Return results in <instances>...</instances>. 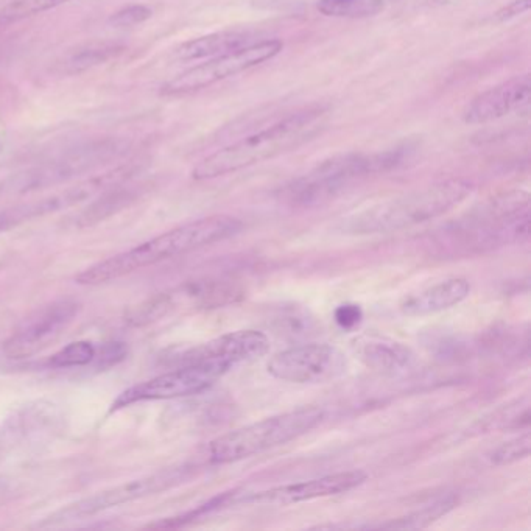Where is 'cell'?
I'll list each match as a JSON object with an SVG mask.
<instances>
[{
  "mask_svg": "<svg viewBox=\"0 0 531 531\" xmlns=\"http://www.w3.org/2000/svg\"><path fill=\"white\" fill-rule=\"evenodd\" d=\"M531 437L530 433H524L521 437L514 438V440L507 441V443L500 444L491 454H489V461L494 466H505L516 463V461L524 460L530 455Z\"/></svg>",
  "mask_w": 531,
  "mask_h": 531,
  "instance_id": "cell-27",
  "label": "cell"
},
{
  "mask_svg": "<svg viewBox=\"0 0 531 531\" xmlns=\"http://www.w3.org/2000/svg\"><path fill=\"white\" fill-rule=\"evenodd\" d=\"M95 348L89 342H75L64 346L49 359L52 368H74L89 365L95 359Z\"/></svg>",
  "mask_w": 531,
  "mask_h": 531,
  "instance_id": "cell-26",
  "label": "cell"
},
{
  "mask_svg": "<svg viewBox=\"0 0 531 531\" xmlns=\"http://www.w3.org/2000/svg\"><path fill=\"white\" fill-rule=\"evenodd\" d=\"M461 2H465V0H433V4L440 5V7H454Z\"/></svg>",
  "mask_w": 531,
  "mask_h": 531,
  "instance_id": "cell-32",
  "label": "cell"
},
{
  "mask_svg": "<svg viewBox=\"0 0 531 531\" xmlns=\"http://www.w3.org/2000/svg\"><path fill=\"white\" fill-rule=\"evenodd\" d=\"M352 343L359 359L377 373L398 376L415 366V352L393 338L363 335Z\"/></svg>",
  "mask_w": 531,
  "mask_h": 531,
  "instance_id": "cell-16",
  "label": "cell"
},
{
  "mask_svg": "<svg viewBox=\"0 0 531 531\" xmlns=\"http://www.w3.org/2000/svg\"><path fill=\"white\" fill-rule=\"evenodd\" d=\"M531 0H513L510 4L500 8L494 13V19L497 22H507L511 19L519 18L530 10Z\"/></svg>",
  "mask_w": 531,
  "mask_h": 531,
  "instance_id": "cell-31",
  "label": "cell"
},
{
  "mask_svg": "<svg viewBox=\"0 0 531 531\" xmlns=\"http://www.w3.org/2000/svg\"><path fill=\"white\" fill-rule=\"evenodd\" d=\"M229 371L231 370L228 366L214 360L186 363L178 370L159 374L122 391L111 405V412H117L120 408L130 407L138 402L166 401L203 393Z\"/></svg>",
  "mask_w": 531,
  "mask_h": 531,
  "instance_id": "cell-7",
  "label": "cell"
},
{
  "mask_svg": "<svg viewBox=\"0 0 531 531\" xmlns=\"http://www.w3.org/2000/svg\"><path fill=\"white\" fill-rule=\"evenodd\" d=\"M472 190L474 186L460 178L438 181L348 215L337 229L346 236L398 233L447 214L463 203Z\"/></svg>",
  "mask_w": 531,
  "mask_h": 531,
  "instance_id": "cell-3",
  "label": "cell"
},
{
  "mask_svg": "<svg viewBox=\"0 0 531 531\" xmlns=\"http://www.w3.org/2000/svg\"><path fill=\"white\" fill-rule=\"evenodd\" d=\"M328 113V106L310 105L276 117L273 122L257 127L239 141L201 159L192 170V178L215 180L284 155L315 138L324 127Z\"/></svg>",
  "mask_w": 531,
  "mask_h": 531,
  "instance_id": "cell-1",
  "label": "cell"
},
{
  "mask_svg": "<svg viewBox=\"0 0 531 531\" xmlns=\"http://www.w3.org/2000/svg\"><path fill=\"white\" fill-rule=\"evenodd\" d=\"M368 474L363 471L337 472V474L323 475L318 479L306 482L292 483V485L276 486L265 489L261 493L250 494L245 502L257 505H293L306 500L321 499V497L338 496L348 493L357 486L363 485Z\"/></svg>",
  "mask_w": 531,
  "mask_h": 531,
  "instance_id": "cell-14",
  "label": "cell"
},
{
  "mask_svg": "<svg viewBox=\"0 0 531 531\" xmlns=\"http://www.w3.org/2000/svg\"><path fill=\"white\" fill-rule=\"evenodd\" d=\"M80 304L74 299H60L30 315L4 343L8 359H25L55 342L77 317Z\"/></svg>",
  "mask_w": 531,
  "mask_h": 531,
  "instance_id": "cell-11",
  "label": "cell"
},
{
  "mask_svg": "<svg viewBox=\"0 0 531 531\" xmlns=\"http://www.w3.org/2000/svg\"><path fill=\"white\" fill-rule=\"evenodd\" d=\"M471 293V284L465 278H452L410 296L401 304V312L407 317H426L443 312L465 301Z\"/></svg>",
  "mask_w": 531,
  "mask_h": 531,
  "instance_id": "cell-17",
  "label": "cell"
},
{
  "mask_svg": "<svg viewBox=\"0 0 531 531\" xmlns=\"http://www.w3.org/2000/svg\"><path fill=\"white\" fill-rule=\"evenodd\" d=\"M141 194L142 186H119L116 184V186L108 187L99 200L94 201L89 208L81 212L80 217H78V225H94V223L116 214L120 209L127 208L128 204L133 203Z\"/></svg>",
  "mask_w": 531,
  "mask_h": 531,
  "instance_id": "cell-22",
  "label": "cell"
},
{
  "mask_svg": "<svg viewBox=\"0 0 531 531\" xmlns=\"http://www.w3.org/2000/svg\"><path fill=\"white\" fill-rule=\"evenodd\" d=\"M243 223L231 215H211L204 219L194 220L167 233L159 234L153 239L139 243L131 250L105 261L97 262L77 275L75 282L80 285H100L116 281L131 275L134 271L167 261L172 257L183 256L212 243L223 242L242 233Z\"/></svg>",
  "mask_w": 531,
  "mask_h": 531,
  "instance_id": "cell-2",
  "label": "cell"
},
{
  "mask_svg": "<svg viewBox=\"0 0 531 531\" xmlns=\"http://www.w3.org/2000/svg\"><path fill=\"white\" fill-rule=\"evenodd\" d=\"M71 206H74V198H72L69 190L64 189L57 194L49 195V197L4 209V211H0V234L7 233L22 223L53 214V212L63 211V209L71 208Z\"/></svg>",
  "mask_w": 531,
  "mask_h": 531,
  "instance_id": "cell-19",
  "label": "cell"
},
{
  "mask_svg": "<svg viewBox=\"0 0 531 531\" xmlns=\"http://www.w3.org/2000/svg\"><path fill=\"white\" fill-rule=\"evenodd\" d=\"M402 155L404 150L396 148L376 155L346 153L334 156L287 184L282 197L292 206L312 208L332 200L366 176L393 169L401 162Z\"/></svg>",
  "mask_w": 531,
  "mask_h": 531,
  "instance_id": "cell-4",
  "label": "cell"
},
{
  "mask_svg": "<svg viewBox=\"0 0 531 531\" xmlns=\"http://www.w3.org/2000/svg\"><path fill=\"white\" fill-rule=\"evenodd\" d=\"M530 426V398L516 399L477 419L469 427V435H485L500 430L527 429Z\"/></svg>",
  "mask_w": 531,
  "mask_h": 531,
  "instance_id": "cell-20",
  "label": "cell"
},
{
  "mask_svg": "<svg viewBox=\"0 0 531 531\" xmlns=\"http://www.w3.org/2000/svg\"><path fill=\"white\" fill-rule=\"evenodd\" d=\"M324 416L323 408L303 407L240 427L209 444V460L214 465H228L270 451L303 437L321 424Z\"/></svg>",
  "mask_w": 531,
  "mask_h": 531,
  "instance_id": "cell-5",
  "label": "cell"
},
{
  "mask_svg": "<svg viewBox=\"0 0 531 531\" xmlns=\"http://www.w3.org/2000/svg\"><path fill=\"white\" fill-rule=\"evenodd\" d=\"M282 49H284V43L281 39H257L242 49L203 60V63L190 67L187 71L166 81L159 92L166 97H180V95L203 91V89L217 85L220 81L236 77V75L273 60L278 57Z\"/></svg>",
  "mask_w": 531,
  "mask_h": 531,
  "instance_id": "cell-6",
  "label": "cell"
},
{
  "mask_svg": "<svg viewBox=\"0 0 531 531\" xmlns=\"http://www.w3.org/2000/svg\"><path fill=\"white\" fill-rule=\"evenodd\" d=\"M153 10L144 4H131L127 7L120 8L114 15H111L110 24L117 27V29H125V27H134V25L142 24L152 18Z\"/></svg>",
  "mask_w": 531,
  "mask_h": 531,
  "instance_id": "cell-29",
  "label": "cell"
},
{
  "mask_svg": "<svg viewBox=\"0 0 531 531\" xmlns=\"http://www.w3.org/2000/svg\"><path fill=\"white\" fill-rule=\"evenodd\" d=\"M242 298L243 290L234 282L220 281V279L189 282L169 295L159 296L150 306L145 307V313L139 315L138 323L141 320H155L178 307L217 309L239 303Z\"/></svg>",
  "mask_w": 531,
  "mask_h": 531,
  "instance_id": "cell-13",
  "label": "cell"
},
{
  "mask_svg": "<svg viewBox=\"0 0 531 531\" xmlns=\"http://www.w3.org/2000/svg\"><path fill=\"white\" fill-rule=\"evenodd\" d=\"M384 0H318L317 10L328 18L368 19L382 13Z\"/></svg>",
  "mask_w": 531,
  "mask_h": 531,
  "instance_id": "cell-23",
  "label": "cell"
},
{
  "mask_svg": "<svg viewBox=\"0 0 531 531\" xmlns=\"http://www.w3.org/2000/svg\"><path fill=\"white\" fill-rule=\"evenodd\" d=\"M256 36L243 30H225V32L211 33L200 38L189 39L186 43L176 47L173 57L180 61H203L220 57L225 53L242 49L257 41Z\"/></svg>",
  "mask_w": 531,
  "mask_h": 531,
  "instance_id": "cell-18",
  "label": "cell"
},
{
  "mask_svg": "<svg viewBox=\"0 0 531 531\" xmlns=\"http://www.w3.org/2000/svg\"><path fill=\"white\" fill-rule=\"evenodd\" d=\"M268 349H270V340L264 332L256 331V329H243V331L220 335L211 342L192 349L184 362L214 360V362L228 366L229 370H233L234 366L261 359L267 354Z\"/></svg>",
  "mask_w": 531,
  "mask_h": 531,
  "instance_id": "cell-15",
  "label": "cell"
},
{
  "mask_svg": "<svg viewBox=\"0 0 531 531\" xmlns=\"http://www.w3.org/2000/svg\"><path fill=\"white\" fill-rule=\"evenodd\" d=\"M276 329L281 334L290 335V337H306L312 329V318H309L306 312L299 310L298 307L282 310L276 317Z\"/></svg>",
  "mask_w": 531,
  "mask_h": 531,
  "instance_id": "cell-28",
  "label": "cell"
},
{
  "mask_svg": "<svg viewBox=\"0 0 531 531\" xmlns=\"http://www.w3.org/2000/svg\"><path fill=\"white\" fill-rule=\"evenodd\" d=\"M348 370L342 349L329 343H304L284 349L271 357L267 371L271 377L289 384H323L338 379Z\"/></svg>",
  "mask_w": 531,
  "mask_h": 531,
  "instance_id": "cell-9",
  "label": "cell"
},
{
  "mask_svg": "<svg viewBox=\"0 0 531 531\" xmlns=\"http://www.w3.org/2000/svg\"><path fill=\"white\" fill-rule=\"evenodd\" d=\"M122 152V142L102 139V141H92L88 144L69 150L57 159L35 167V169L25 170L16 176H11L0 186V192H29V190L41 189L50 184L60 183L69 180L72 176L88 172L92 167H97L102 162L114 158L117 153Z\"/></svg>",
  "mask_w": 531,
  "mask_h": 531,
  "instance_id": "cell-10",
  "label": "cell"
},
{
  "mask_svg": "<svg viewBox=\"0 0 531 531\" xmlns=\"http://www.w3.org/2000/svg\"><path fill=\"white\" fill-rule=\"evenodd\" d=\"M124 50L125 46L116 41L86 44V46L78 47L74 52L67 53L66 57L58 63V72L64 75L81 74L92 67L113 60Z\"/></svg>",
  "mask_w": 531,
  "mask_h": 531,
  "instance_id": "cell-21",
  "label": "cell"
},
{
  "mask_svg": "<svg viewBox=\"0 0 531 531\" xmlns=\"http://www.w3.org/2000/svg\"><path fill=\"white\" fill-rule=\"evenodd\" d=\"M531 102V75L522 74L508 78L493 88L475 95L463 110V122L468 125H485L505 119L511 114L527 110Z\"/></svg>",
  "mask_w": 531,
  "mask_h": 531,
  "instance_id": "cell-12",
  "label": "cell"
},
{
  "mask_svg": "<svg viewBox=\"0 0 531 531\" xmlns=\"http://www.w3.org/2000/svg\"><path fill=\"white\" fill-rule=\"evenodd\" d=\"M67 2L71 0H11L10 4L0 8V25L16 24L24 19L43 15Z\"/></svg>",
  "mask_w": 531,
  "mask_h": 531,
  "instance_id": "cell-25",
  "label": "cell"
},
{
  "mask_svg": "<svg viewBox=\"0 0 531 531\" xmlns=\"http://www.w3.org/2000/svg\"><path fill=\"white\" fill-rule=\"evenodd\" d=\"M187 477L186 468L166 469L156 474L145 475L141 479L130 480L114 488L105 489L94 496L69 503L66 507L60 508L55 513L50 514L41 525H60L67 522L80 521L85 517L95 516L110 508L119 507L124 503L134 502V500L144 499V497L155 496V494L173 488L178 483L183 482Z\"/></svg>",
  "mask_w": 531,
  "mask_h": 531,
  "instance_id": "cell-8",
  "label": "cell"
},
{
  "mask_svg": "<svg viewBox=\"0 0 531 531\" xmlns=\"http://www.w3.org/2000/svg\"><path fill=\"white\" fill-rule=\"evenodd\" d=\"M454 507V496L441 497V499L435 500L430 505H426L422 510L413 511L407 516L393 519L387 524L380 525V528H388V530H418V528H426L433 522L438 521L440 517L446 516Z\"/></svg>",
  "mask_w": 531,
  "mask_h": 531,
  "instance_id": "cell-24",
  "label": "cell"
},
{
  "mask_svg": "<svg viewBox=\"0 0 531 531\" xmlns=\"http://www.w3.org/2000/svg\"><path fill=\"white\" fill-rule=\"evenodd\" d=\"M362 309L356 304H343L335 310V323L346 331L357 328L362 323Z\"/></svg>",
  "mask_w": 531,
  "mask_h": 531,
  "instance_id": "cell-30",
  "label": "cell"
}]
</instances>
